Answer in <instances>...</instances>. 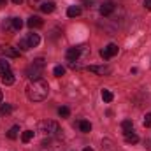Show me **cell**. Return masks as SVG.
Instances as JSON below:
<instances>
[{
	"instance_id": "1",
	"label": "cell",
	"mask_w": 151,
	"mask_h": 151,
	"mask_svg": "<svg viewBox=\"0 0 151 151\" xmlns=\"http://www.w3.org/2000/svg\"><path fill=\"white\" fill-rule=\"evenodd\" d=\"M49 93V84L44 79H34L27 86V97L32 102H42Z\"/></svg>"
},
{
	"instance_id": "2",
	"label": "cell",
	"mask_w": 151,
	"mask_h": 151,
	"mask_svg": "<svg viewBox=\"0 0 151 151\" xmlns=\"http://www.w3.org/2000/svg\"><path fill=\"white\" fill-rule=\"evenodd\" d=\"M39 132L44 134L46 137H60L62 134V128L56 121H51V119H44L39 123Z\"/></svg>"
},
{
	"instance_id": "3",
	"label": "cell",
	"mask_w": 151,
	"mask_h": 151,
	"mask_svg": "<svg viewBox=\"0 0 151 151\" xmlns=\"http://www.w3.org/2000/svg\"><path fill=\"white\" fill-rule=\"evenodd\" d=\"M44 65H46L44 58H37V60H34V63L27 69V76H28L32 81H34V79H40V74H42Z\"/></svg>"
},
{
	"instance_id": "4",
	"label": "cell",
	"mask_w": 151,
	"mask_h": 151,
	"mask_svg": "<svg viewBox=\"0 0 151 151\" xmlns=\"http://www.w3.org/2000/svg\"><path fill=\"white\" fill-rule=\"evenodd\" d=\"M63 150V144L58 137H47V141L42 142L40 151H62Z\"/></svg>"
},
{
	"instance_id": "5",
	"label": "cell",
	"mask_w": 151,
	"mask_h": 151,
	"mask_svg": "<svg viewBox=\"0 0 151 151\" xmlns=\"http://www.w3.org/2000/svg\"><path fill=\"white\" fill-rule=\"evenodd\" d=\"M83 53H86V47H84V46H74V47H69V49H67V62H69V63L79 62V58H81Z\"/></svg>"
},
{
	"instance_id": "6",
	"label": "cell",
	"mask_w": 151,
	"mask_h": 151,
	"mask_svg": "<svg viewBox=\"0 0 151 151\" xmlns=\"http://www.w3.org/2000/svg\"><path fill=\"white\" fill-rule=\"evenodd\" d=\"M118 51H119V47L116 46V44H107L104 49H100V56L104 58V60H109V58H113L118 55Z\"/></svg>"
},
{
	"instance_id": "7",
	"label": "cell",
	"mask_w": 151,
	"mask_h": 151,
	"mask_svg": "<svg viewBox=\"0 0 151 151\" xmlns=\"http://www.w3.org/2000/svg\"><path fill=\"white\" fill-rule=\"evenodd\" d=\"M90 72H93V74H99V76H109L113 72V69L109 67V65H90V67H86Z\"/></svg>"
},
{
	"instance_id": "8",
	"label": "cell",
	"mask_w": 151,
	"mask_h": 151,
	"mask_svg": "<svg viewBox=\"0 0 151 151\" xmlns=\"http://www.w3.org/2000/svg\"><path fill=\"white\" fill-rule=\"evenodd\" d=\"M0 55L4 56H9V58H18L19 56V51L12 46H0Z\"/></svg>"
},
{
	"instance_id": "9",
	"label": "cell",
	"mask_w": 151,
	"mask_h": 151,
	"mask_svg": "<svg viewBox=\"0 0 151 151\" xmlns=\"http://www.w3.org/2000/svg\"><path fill=\"white\" fill-rule=\"evenodd\" d=\"M114 9H116V4L111 2V0H107V2H104V4L100 5V14H102V16H111L114 12Z\"/></svg>"
},
{
	"instance_id": "10",
	"label": "cell",
	"mask_w": 151,
	"mask_h": 151,
	"mask_svg": "<svg viewBox=\"0 0 151 151\" xmlns=\"http://www.w3.org/2000/svg\"><path fill=\"white\" fill-rule=\"evenodd\" d=\"M44 14H49V12H53L55 11V2H51V0H44L42 4H40V7H39Z\"/></svg>"
},
{
	"instance_id": "11",
	"label": "cell",
	"mask_w": 151,
	"mask_h": 151,
	"mask_svg": "<svg viewBox=\"0 0 151 151\" xmlns=\"http://www.w3.org/2000/svg\"><path fill=\"white\" fill-rule=\"evenodd\" d=\"M27 25H28L30 28H40V27L44 25V21H42V19L39 18V16H32V18H28Z\"/></svg>"
},
{
	"instance_id": "12",
	"label": "cell",
	"mask_w": 151,
	"mask_h": 151,
	"mask_svg": "<svg viewBox=\"0 0 151 151\" xmlns=\"http://www.w3.org/2000/svg\"><path fill=\"white\" fill-rule=\"evenodd\" d=\"M125 141L128 144H135V142H139V137L134 134V130H130V132H125Z\"/></svg>"
},
{
	"instance_id": "13",
	"label": "cell",
	"mask_w": 151,
	"mask_h": 151,
	"mask_svg": "<svg viewBox=\"0 0 151 151\" xmlns=\"http://www.w3.org/2000/svg\"><path fill=\"white\" fill-rule=\"evenodd\" d=\"M81 14V7L79 5H70L69 9H67V16L69 18H77Z\"/></svg>"
},
{
	"instance_id": "14",
	"label": "cell",
	"mask_w": 151,
	"mask_h": 151,
	"mask_svg": "<svg viewBox=\"0 0 151 151\" xmlns=\"http://www.w3.org/2000/svg\"><path fill=\"white\" fill-rule=\"evenodd\" d=\"M77 127H79V130H81V132H84V134H88V132L91 130V123H90V121H86V119H81V121L77 123Z\"/></svg>"
},
{
	"instance_id": "15",
	"label": "cell",
	"mask_w": 151,
	"mask_h": 151,
	"mask_svg": "<svg viewBox=\"0 0 151 151\" xmlns=\"http://www.w3.org/2000/svg\"><path fill=\"white\" fill-rule=\"evenodd\" d=\"M2 83H4L5 86L14 84V76H12V72H5V74H2Z\"/></svg>"
},
{
	"instance_id": "16",
	"label": "cell",
	"mask_w": 151,
	"mask_h": 151,
	"mask_svg": "<svg viewBox=\"0 0 151 151\" xmlns=\"http://www.w3.org/2000/svg\"><path fill=\"white\" fill-rule=\"evenodd\" d=\"M27 40H28L30 47H35V46H39V42H40V37H39L37 34H28Z\"/></svg>"
},
{
	"instance_id": "17",
	"label": "cell",
	"mask_w": 151,
	"mask_h": 151,
	"mask_svg": "<svg viewBox=\"0 0 151 151\" xmlns=\"http://www.w3.org/2000/svg\"><path fill=\"white\" fill-rule=\"evenodd\" d=\"M34 139V130H25L23 134H21V141L23 142H30Z\"/></svg>"
},
{
	"instance_id": "18",
	"label": "cell",
	"mask_w": 151,
	"mask_h": 151,
	"mask_svg": "<svg viewBox=\"0 0 151 151\" xmlns=\"http://www.w3.org/2000/svg\"><path fill=\"white\" fill-rule=\"evenodd\" d=\"M5 72H11V65L7 60H0V74H5Z\"/></svg>"
},
{
	"instance_id": "19",
	"label": "cell",
	"mask_w": 151,
	"mask_h": 151,
	"mask_svg": "<svg viewBox=\"0 0 151 151\" xmlns=\"http://www.w3.org/2000/svg\"><path fill=\"white\" fill-rule=\"evenodd\" d=\"M121 128H123V132H130V130L134 128L132 119H125V121H121Z\"/></svg>"
},
{
	"instance_id": "20",
	"label": "cell",
	"mask_w": 151,
	"mask_h": 151,
	"mask_svg": "<svg viewBox=\"0 0 151 151\" xmlns=\"http://www.w3.org/2000/svg\"><path fill=\"white\" fill-rule=\"evenodd\" d=\"M11 23H12V30H19L23 27V21L19 18H11Z\"/></svg>"
},
{
	"instance_id": "21",
	"label": "cell",
	"mask_w": 151,
	"mask_h": 151,
	"mask_svg": "<svg viewBox=\"0 0 151 151\" xmlns=\"http://www.w3.org/2000/svg\"><path fill=\"white\" fill-rule=\"evenodd\" d=\"M18 134H19V128H18V127H12V128L7 132V137L14 141V139H18Z\"/></svg>"
},
{
	"instance_id": "22",
	"label": "cell",
	"mask_w": 151,
	"mask_h": 151,
	"mask_svg": "<svg viewBox=\"0 0 151 151\" xmlns=\"http://www.w3.org/2000/svg\"><path fill=\"white\" fill-rule=\"evenodd\" d=\"M102 99H104V102H113L114 95L109 91V90H102Z\"/></svg>"
},
{
	"instance_id": "23",
	"label": "cell",
	"mask_w": 151,
	"mask_h": 151,
	"mask_svg": "<svg viewBox=\"0 0 151 151\" xmlns=\"http://www.w3.org/2000/svg\"><path fill=\"white\" fill-rule=\"evenodd\" d=\"M53 74L56 76V77H62V76L65 74V67H62V65H58V67H55V70H53Z\"/></svg>"
},
{
	"instance_id": "24",
	"label": "cell",
	"mask_w": 151,
	"mask_h": 151,
	"mask_svg": "<svg viewBox=\"0 0 151 151\" xmlns=\"http://www.w3.org/2000/svg\"><path fill=\"white\" fill-rule=\"evenodd\" d=\"M19 49H21V51H28V49H30V44H28L27 39H21V40H19Z\"/></svg>"
},
{
	"instance_id": "25",
	"label": "cell",
	"mask_w": 151,
	"mask_h": 151,
	"mask_svg": "<svg viewBox=\"0 0 151 151\" xmlns=\"http://www.w3.org/2000/svg\"><path fill=\"white\" fill-rule=\"evenodd\" d=\"M58 114H60L62 118H69L70 111H69V107H60V109H58Z\"/></svg>"
},
{
	"instance_id": "26",
	"label": "cell",
	"mask_w": 151,
	"mask_h": 151,
	"mask_svg": "<svg viewBox=\"0 0 151 151\" xmlns=\"http://www.w3.org/2000/svg\"><path fill=\"white\" fill-rule=\"evenodd\" d=\"M11 111H12V106H9V104H5V106H2V107H0V113H2V114H9Z\"/></svg>"
},
{
	"instance_id": "27",
	"label": "cell",
	"mask_w": 151,
	"mask_h": 151,
	"mask_svg": "<svg viewBox=\"0 0 151 151\" xmlns=\"http://www.w3.org/2000/svg\"><path fill=\"white\" fill-rule=\"evenodd\" d=\"M144 127H151V114L144 116Z\"/></svg>"
},
{
	"instance_id": "28",
	"label": "cell",
	"mask_w": 151,
	"mask_h": 151,
	"mask_svg": "<svg viewBox=\"0 0 151 151\" xmlns=\"http://www.w3.org/2000/svg\"><path fill=\"white\" fill-rule=\"evenodd\" d=\"M44 0H30V4L32 5H35V7H40V4H42Z\"/></svg>"
},
{
	"instance_id": "29",
	"label": "cell",
	"mask_w": 151,
	"mask_h": 151,
	"mask_svg": "<svg viewBox=\"0 0 151 151\" xmlns=\"http://www.w3.org/2000/svg\"><path fill=\"white\" fill-rule=\"evenodd\" d=\"M144 7H146L148 11H151V0H144Z\"/></svg>"
},
{
	"instance_id": "30",
	"label": "cell",
	"mask_w": 151,
	"mask_h": 151,
	"mask_svg": "<svg viewBox=\"0 0 151 151\" xmlns=\"http://www.w3.org/2000/svg\"><path fill=\"white\" fill-rule=\"evenodd\" d=\"M21 2H23V0H12V4H16V5H19Z\"/></svg>"
},
{
	"instance_id": "31",
	"label": "cell",
	"mask_w": 151,
	"mask_h": 151,
	"mask_svg": "<svg viewBox=\"0 0 151 151\" xmlns=\"http://www.w3.org/2000/svg\"><path fill=\"white\" fill-rule=\"evenodd\" d=\"M83 151H93V150H91V148H84Z\"/></svg>"
},
{
	"instance_id": "32",
	"label": "cell",
	"mask_w": 151,
	"mask_h": 151,
	"mask_svg": "<svg viewBox=\"0 0 151 151\" xmlns=\"http://www.w3.org/2000/svg\"><path fill=\"white\" fill-rule=\"evenodd\" d=\"M0 102H2V90H0Z\"/></svg>"
}]
</instances>
